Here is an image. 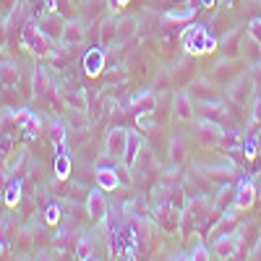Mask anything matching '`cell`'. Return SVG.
<instances>
[{
    "instance_id": "cell-17",
    "label": "cell",
    "mask_w": 261,
    "mask_h": 261,
    "mask_svg": "<svg viewBox=\"0 0 261 261\" xmlns=\"http://www.w3.org/2000/svg\"><path fill=\"white\" fill-rule=\"evenodd\" d=\"M220 144L225 146V151H241L243 136L238 134V130H222V134H220Z\"/></svg>"
},
{
    "instance_id": "cell-23",
    "label": "cell",
    "mask_w": 261,
    "mask_h": 261,
    "mask_svg": "<svg viewBox=\"0 0 261 261\" xmlns=\"http://www.w3.org/2000/svg\"><path fill=\"white\" fill-rule=\"evenodd\" d=\"M134 32H136L134 18H123L120 24H118V42H125V39H130V37H134Z\"/></svg>"
},
{
    "instance_id": "cell-12",
    "label": "cell",
    "mask_w": 261,
    "mask_h": 261,
    "mask_svg": "<svg viewBox=\"0 0 261 261\" xmlns=\"http://www.w3.org/2000/svg\"><path fill=\"white\" fill-rule=\"evenodd\" d=\"M141 151V136L136 134V130H128V144H125V154H123V165L125 167H134L136 165V157Z\"/></svg>"
},
{
    "instance_id": "cell-21",
    "label": "cell",
    "mask_w": 261,
    "mask_h": 261,
    "mask_svg": "<svg viewBox=\"0 0 261 261\" xmlns=\"http://www.w3.org/2000/svg\"><path fill=\"white\" fill-rule=\"evenodd\" d=\"M193 16H196V8H191V6H186V8H172V11L165 13L167 21H188V18H193Z\"/></svg>"
},
{
    "instance_id": "cell-34",
    "label": "cell",
    "mask_w": 261,
    "mask_h": 261,
    "mask_svg": "<svg viewBox=\"0 0 261 261\" xmlns=\"http://www.w3.org/2000/svg\"><path fill=\"white\" fill-rule=\"evenodd\" d=\"M107 3H110V8H113V11H120L123 6H128V0H107Z\"/></svg>"
},
{
    "instance_id": "cell-20",
    "label": "cell",
    "mask_w": 261,
    "mask_h": 261,
    "mask_svg": "<svg viewBox=\"0 0 261 261\" xmlns=\"http://www.w3.org/2000/svg\"><path fill=\"white\" fill-rule=\"evenodd\" d=\"M18 199H21V183L18 180H11L8 186H6V206H16L18 204Z\"/></svg>"
},
{
    "instance_id": "cell-5",
    "label": "cell",
    "mask_w": 261,
    "mask_h": 261,
    "mask_svg": "<svg viewBox=\"0 0 261 261\" xmlns=\"http://www.w3.org/2000/svg\"><path fill=\"white\" fill-rule=\"evenodd\" d=\"M102 68H105V47L102 45L89 47V50H86V55H84V71H86V76L97 79L102 73Z\"/></svg>"
},
{
    "instance_id": "cell-3",
    "label": "cell",
    "mask_w": 261,
    "mask_h": 261,
    "mask_svg": "<svg viewBox=\"0 0 261 261\" xmlns=\"http://www.w3.org/2000/svg\"><path fill=\"white\" fill-rule=\"evenodd\" d=\"M125 144H128V130L115 125L107 130V139H105V151H107V157L110 160H123L125 154Z\"/></svg>"
},
{
    "instance_id": "cell-36",
    "label": "cell",
    "mask_w": 261,
    "mask_h": 261,
    "mask_svg": "<svg viewBox=\"0 0 261 261\" xmlns=\"http://www.w3.org/2000/svg\"><path fill=\"white\" fill-rule=\"evenodd\" d=\"M253 123H261V99H258L256 107H253Z\"/></svg>"
},
{
    "instance_id": "cell-2",
    "label": "cell",
    "mask_w": 261,
    "mask_h": 261,
    "mask_svg": "<svg viewBox=\"0 0 261 261\" xmlns=\"http://www.w3.org/2000/svg\"><path fill=\"white\" fill-rule=\"evenodd\" d=\"M21 42H24V47L32 50L34 55H50V39H47L45 29L37 27L34 21L24 24V29H21Z\"/></svg>"
},
{
    "instance_id": "cell-19",
    "label": "cell",
    "mask_w": 261,
    "mask_h": 261,
    "mask_svg": "<svg viewBox=\"0 0 261 261\" xmlns=\"http://www.w3.org/2000/svg\"><path fill=\"white\" fill-rule=\"evenodd\" d=\"M76 256H79V258H84V261L94 256L92 238H89V235H81V238H79V243H76Z\"/></svg>"
},
{
    "instance_id": "cell-15",
    "label": "cell",
    "mask_w": 261,
    "mask_h": 261,
    "mask_svg": "<svg viewBox=\"0 0 261 261\" xmlns=\"http://www.w3.org/2000/svg\"><path fill=\"white\" fill-rule=\"evenodd\" d=\"M113 42H118V24L115 21H105V24L99 27V45L107 50Z\"/></svg>"
},
{
    "instance_id": "cell-33",
    "label": "cell",
    "mask_w": 261,
    "mask_h": 261,
    "mask_svg": "<svg viewBox=\"0 0 261 261\" xmlns=\"http://www.w3.org/2000/svg\"><path fill=\"white\" fill-rule=\"evenodd\" d=\"M6 39H8V27H6V21H0V47L6 45Z\"/></svg>"
},
{
    "instance_id": "cell-37",
    "label": "cell",
    "mask_w": 261,
    "mask_h": 261,
    "mask_svg": "<svg viewBox=\"0 0 261 261\" xmlns=\"http://www.w3.org/2000/svg\"><path fill=\"white\" fill-rule=\"evenodd\" d=\"M253 258H261V238H258V243H256V248H253Z\"/></svg>"
},
{
    "instance_id": "cell-25",
    "label": "cell",
    "mask_w": 261,
    "mask_h": 261,
    "mask_svg": "<svg viewBox=\"0 0 261 261\" xmlns=\"http://www.w3.org/2000/svg\"><path fill=\"white\" fill-rule=\"evenodd\" d=\"M186 258H193V261H206V258H209V251H206V246H196Z\"/></svg>"
},
{
    "instance_id": "cell-11",
    "label": "cell",
    "mask_w": 261,
    "mask_h": 261,
    "mask_svg": "<svg viewBox=\"0 0 261 261\" xmlns=\"http://www.w3.org/2000/svg\"><path fill=\"white\" fill-rule=\"evenodd\" d=\"M172 115L178 120H191L193 118V105H191V97L186 92H178L175 99H172Z\"/></svg>"
},
{
    "instance_id": "cell-30",
    "label": "cell",
    "mask_w": 261,
    "mask_h": 261,
    "mask_svg": "<svg viewBox=\"0 0 261 261\" xmlns=\"http://www.w3.org/2000/svg\"><path fill=\"white\" fill-rule=\"evenodd\" d=\"M186 6H191V8H209V6H214V0H186Z\"/></svg>"
},
{
    "instance_id": "cell-13",
    "label": "cell",
    "mask_w": 261,
    "mask_h": 261,
    "mask_svg": "<svg viewBox=\"0 0 261 261\" xmlns=\"http://www.w3.org/2000/svg\"><path fill=\"white\" fill-rule=\"evenodd\" d=\"M32 86H34V94H37V97H47L50 89H53V84H50V79H47V71H45V68H39V65L34 68Z\"/></svg>"
},
{
    "instance_id": "cell-7",
    "label": "cell",
    "mask_w": 261,
    "mask_h": 261,
    "mask_svg": "<svg viewBox=\"0 0 261 261\" xmlns=\"http://www.w3.org/2000/svg\"><path fill=\"white\" fill-rule=\"evenodd\" d=\"M81 39H84V27L79 21H65L60 27V45L63 47H76Z\"/></svg>"
},
{
    "instance_id": "cell-22",
    "label": "cell",
    "mask_w": 261,
    "mask_h": 261,
    "mask_svg": "<svg viewBox=\"0 0 261 261\" xmlns=\"http://www.w3.org/2000/svg\"><path fill=\"white\" fill-rule=\"evenodd\" d=\"M68 172H71V160H68V154H58V157H55V175H58L60 180H65V178H68Z\"/></svg>"
},
{
    "instance_id": "cell-6",
    "label": "cell",
    "mask_w": 261,
    "mask_h": 261,
    "mask_svg": "<svg viewBox=\"0 0 261 261\" xmlns=\"http://www.w3.org/2000/svg\"><path fill=\"white\" fill-rule=\"evenodd\" d=\"M13 120H16V125L24 130L29 139L37 136V130H39V115L37 113H32V110H16L13 113Z\"/></svg>"
},
{
    "instance_id": "cell-9",
    "label": "cell",
    "mask_w": 261,
    "mask_h": 261,
    "mask_svg": "<svg viewBox=\"0 0 261 261\" xmlns=\"http://www.w3.org/2000/svg\"><path fill=\"white\" fill-rule=\"evenodd\" d=\"M120 172L118 170H113V167H99L97 165V186L105 191V193H110V191H115L118 186H120Z\"/></svg>"
},
{
    "instance_id": "cell-4",
    "label": "cell",
    "mask_w": 261,
    "mask_h": 261,
    "mask_svg": "<svg viewBox=\"0 0 261 261\" xmlns=\"http://www.w3.org/2000/svg\"><path fill=\"white\" fill-rule=\"evenodd\" d=\"M86 214H89V220H94V222H105L107 201H105V191L99 186L94 191H89V196H86Z\"/></svg>"
},
{
    "instance_id": "cell-14",
    "label": "cell",
    "mask_w": 261,
    "mask_h": 261,
    "mask_svg": "<svg viewBox=\"0 0 261 261\" xmlns=\"http://www.w3.org/2000/svg\"><path fill=\"white\" fill-rule=\"evenodd\" d=\"M251 79H246V76H241V79H238L235 84H232V89H230V97L238 102V105H243L248 97H251Z\"/></svg>"
},
{
    "instance_id": "cell-32",
    "label": "cell",
    "mask_w": 261,
    "mask_h": 261,
    "mask_svg": "<svg viewBox=\"0 0 261 261\" xmlns=\"http://www.w3.org/2000/svg\"><path fill=\"white\" fill-rule=\"evenodd\" d=\"M180 149H183L180 146V139H175V141H172V160H175V162L180 160Z\"/></svg>"
},
{
    "instance_id": "cell-26",
    "label": "cell",
    "mask_w": 261,
    "mask_h": 261,
    "mask_svg": "<svg viewBox=\"0 0 261 261\" xmlns=\"http://www.w3.org/2000/svg\"><path fill=\"white\" fill-rule=\"evenodd\" d=\"M256 139H243V146H241V151H243V154L251 160V157H256Z\"/></svg>"
},
{
    "instance_id": "cell-8",
    "label": "cell",
    "mask_w": 261,
    "mask_h": 261,
    "mask_svg": "<svg viewBox=\"0 0 261 261\" xmlns=\"http://www.w3.org/2000/svg\"><path fill=\"white\" fill-rule=\"evenodd\" d=\"M238 243H241V238H238L235 232H225L214 241V253L220 258H232L235 251H238Z\"/></svg>"
},
{
    "instance_id": "cell-35",
    "label": "cell",
    "mask_w": 261,
    "mask_h": 261,
    "mask_svg": "<svg viewBox=\"0 0 261 261\" xmlns=\"http://www.w3.org/2000/svg\"><path fill=\"white\" fill-rule=\"evenodd\" d=\"M45 11L47 13H55L58 11V0H45Z\"/></svg>"
},
{
    "instance_id": "cell-16",
    "label": "cell",
    "mask_w": 261,
    "mask_h": 261,
    "mask_svg": "<svg viewBox=\"0 0 261 261\" xmlns=\"http://www.w3.org/2000/svg\"><path fill=\"white\" fill-rule=\"evenodd\" d=\"M134 105L139 107V113H154L157 110V97H154V92H141V94H136L134 97Z\"/></svg>"
},
{
    "instance_id": "cell-10",
    "label": "cell",
    "mask_w": 261,
    "mask_h": 261,
    "mask_svg": "<svg viewBox=\"0 0 261 261\" xmlns=\"http://www.w3.org/2000/svg\"><path fill=\"white\" fill-rule=\"evenodd\" d=\"M256 201V188L251 180H243L235 191V209H251Z\"/></svg>"
},
{
    "instance_id": "cell-18",
    "label": "cell",
    "mask_w": 261,
    "mask_h": 261,
    "mask_svg": "<svg viewBox=\"0 0 261 261\" xmlns=\"http://www.w3.org/2000/svg\"><path fill=\"white\" fill-rule=\"evenodd\" d=\"M0 84L3 86H16L18 84V68L13 63H0Z\"/></svg>"
},
{
    "instance_id": "cell-27",
    "label": "cell",
    "mask_w": 261,
    "mask_h": 261,
    "mask_svg": "<svg viewBox=\"0 0 261 261\" xmlns=\"http://www.w3.org/2000/svg\"><path fill=\"white\" fill-rule=\"evenodd\" d=\"M248 34H251V39H253V42H258V45H261V18H253V21H251Z\"/></svg>"
},
{
    "instance_id": "cell-1",
    "label": "cell",
    "mask_w": 261,
    "mask_h": 261,
    "mask_svg": "<svg viewBox=\"0 0 261 261\" xmlns=\"http://www.w3.org/2000/svg\"><path fill=\"white\" fill-rule=\"evenodd\" d=\"M183 45L191 55H204V53H212L217 50V39L206 32V27L201 24H193L183 32Z\"/></svg>"
},
{
    "instance_id": "cell-29",
    "label": "cell",
    "mask_w": 261,
    "mask_h": 261,
    "mask_svg": "<svg viewBox=\"0 0 261 261\" xmlns=\"http://www.w3.org/2000/svg\"><path fill=\"white\" fill-rule=\"evenodd\" d=\"M149 162H151V154H149V149H144V146H141L139 157H136V165H139V167H146Z\"/></svg>"
},
{
    "instance_id": "cell-28",
    "label": "cell",
    "mask_w": 261,
    "mask_h": 261,
    "mask_svg": "<svg viewBox=\"0 0 261 261\" xmlns=\"http://www.w3.org/2000/svg\"><path fill=\"white\" fill-rule=\"evenodd\" d=\"M136 123H139V128H144V130H149L151 125H154V123H151V118H149V113H139V115H136Z\"/></svg>"
},
{
    "instance_id": "cell-31",
    "label": "cell",
    "mask_w": 261,
    "mask_h": 261,
    "mask_svg": "<svg viewBox=\"0 0 261 261\" xmlns=\"http://www.w3.org/2000/svg\"><path fill=\"white\" fill-rule=\"evenodd\" d=\"M8 151H11V136H3L0 139V157H6Z\"/></svg>"
},
{
    "instance_id": "cell-24",
    "label": "cell",
    "mask_w": 261,
    "mask_h": 261,
    "mask_svg": "<svg viewBox=\"0 0 261 261\" xmlns=\"http://www.w3.org/2000/svg\"><path fill=\"white\" fill-rule=\"evenodd\" d=\"M45 222H47V225H58V222H60V206H58V204H50V206L45 209Z\"/></svg>"
}]
</instances>
